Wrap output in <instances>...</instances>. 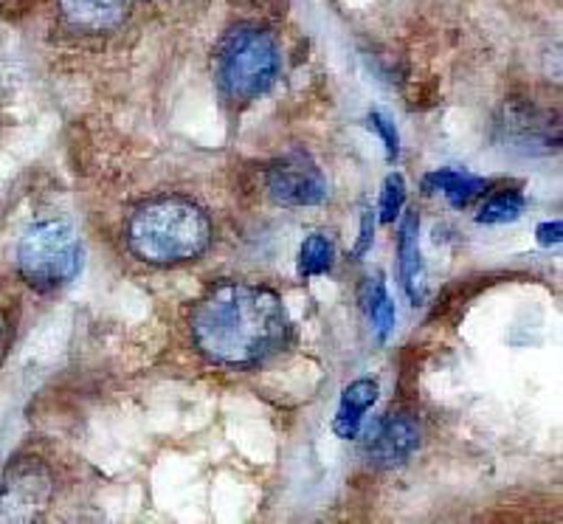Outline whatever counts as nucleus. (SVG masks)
<instances>
[{
  "mask_svg": "<svg viewBox=\"0 0 563 524\" xmlns=\"http://www.w3.org/2000/svg\"><path fill=\"white\" fill-rule=\"evenodd\" d=\"M189 330L206 361L243 370L285 347L290 319L276 291L254 282H220L200 296Z\"/></svg>",
  "mask_w": 563,
  "mask_h": 524,
  "instance_id": "f257e3e1",
  "label": "nucleus"
},
{
  "mask_svg": "<svg viewBox=\"0 0 563 524\" xmlns=\"http://www.w3.org/2000/svg\"><path fill=\"white\" fill-rule=\"evenodd\" d=\"M211 231L203 206L180 195H164L135 206L128 220V249L150 265H180L209 249Z\"/></svg>",
  "mask_w": 563,
  "mask_h": 524,
  "instance_id": "f03ea898",
  "label": "nucleus"
},
{
  "mask_svg": "<svg viewBox=\"0 0 563 524\" xmlns=\"http://www.w3.org/2000/svg\"><path fill=\"white\" fill-rule=\"evenodd\" d=\"M282 57L274 34L260 26H238L223 34L214 48L211 70L229 105H251L265 97L279 77Z\"/></svg>",
  "mask_w": 563,
  "mask_h": 524,
  "instance_id": "7ed1b4c3",
  "label": "nucleus"
},
{
  "mask_svg": "<svg viewBox=\"0 0 563 524\" xmlns=\"http://www.w3.org/2000/svg\"><path fill=\"white\" fill-rule=\"evenodd\" d=\"M18 271L29 288L48 294L82 271V243L77 231L59 220L32 226L18 243Z\"/></svg>",
  "mask_w": 563,
  "mask_h": 524,
  "instance_id": "20e7f679",
  "label": "nucleus"
},
{
  "mask_svg": "<svg viewBox=\"0 0 563 524\" xmlns=\"http://www.w3.org/2000/svg\"><path fill=\"white\" fill-rule=\"evenodd\" d=\"M54 499V473L37 455H14L0 477V518L37 522Z\"/></svg>",
  "mask_w": 563,
  "mask_h": 524,
  "instance_id": "39448f33",
  "label": "nucleus"
},
{
  "mask_svg": "<svg viewBox=\"0 0 563 524\" xmlns=\"http://www.w3.org/2000/svg\"><path fill=\"white\" fill-rule=\"evenodd\" d=\"M265 186L274 204L279 206H319L327 200V181L313 159L305 150L282 155L265 173Z\"/></svg>",
  "mask_w": 563,
  "mask_h": 524,
  "instance_id": "423d86ee",
  "label": "nucleus"
},
{
  "mask_svg": "<svg viewBox=\"0 0 563 524\" xmlns=\"http://www.w3.org/2000/svg\"><path fill=\"white\" fill-rule=\"evenodd\" d=\"M420 446V423L409 412H391L366 428L364 451L372 466L395 468L411 460Z\"/></svg>",
  "mask_w": 563,
  "mask_h": 524,
  "instance_id": "0eeeda50",
  "label": "nucleus"
},
{
  "mask_svg": "<svg viewBox=\"0 0 563 524\" xmlns=\"http://www.w3.org/2000/svg\"><path fill=\"white\" fill-rule=\"evenodd\" d=\"M130 14V0H59V20L74 34H108Z\"/></svg>",
  "mask_w": 563,
  "mask_h": 524,
  "instance_id": "6e6552de",
  "label": "nucleus"
},
{
  "mask_svg": "<svg viewBox=\"0 0 563 524\" xmlns=\"http://www.w3.org/2000/svg\"><path fill=\"white\" fill-rule=\"evenodd\" d=\"M397 265H400V285L411 305H422L429 296V282H426V262L420 254V218L409 211L400 220V234H397Z\"/></svg>",
  "mask_w": 563,
  "mask_h": 524,
  "instance_id": "1a4fd4ad",
  "label": "nucleus"
},
{
  "mask_svg": "<svg viewBox=\"0 0 563 524\" xmlns=\"http://www.w3.org/2000/svg\"><path fill=\"white\" fill-rule=\"evenodd\" d=\"M378 392L380 386L375 378H358V381H352V384L344 386L339 410H335L333 417L335 437H341V440L358 437L366 412H369L372 406H375V401H378Z\"/></svg>",
  "mask_w": 563,
  "mask_h": 524,
  "instance_id": "9d476101",
  "label": "nucleus"
},
{
  "mask_svg": "<svg viewBox=\"0 0 563 524\" xmlns=\"http://www.w3.org/2000/svg\"><path fill=\"white\" fill-rule=\"evenodd\" d=\"M422 193H442L454 209H465V206H471V200L487 193V181L479 178V175L465 173V170L445 166V170H434V173L422 178Z\"/></svg>",
  "mask_w": 563,
  "mask_h": 524,
  "instance_id": "9b49d317",
  "label": "nucleus"
},
{
  "mask_svg": "<svg viewBox=\"0 0 563 524\" xmlns=\"http://www.w3.org/2000/svg\"><path fill=\"white\" fill-rule=\"evenodd\" d=\"M361 307H364L366 319H369L372 330L378 336L380 341L389 339V332L395 330V302H391L389 291H386V280L384 274L366 276L364 285H361Z\"/></svg>",
  "mask_w": 563,
  "mask_h": 524,
  "instance_id": "f8f14e48",
  "label": "nucleus"
},
{
  "mask_svg": "<svg viewBox=\"0 0 563 524\" xmlns=\"http://www.w3.org/2000/svg\"><path fill=\"white\" fill-rule=\"evenodd\" d=\"M335 262V243L333 237L324 234V231H313L301 240L299 245V260H296V274L301 280H310V276H324L327 271H333Z\"/></svg>",
  "mask_w": 563,
  "mask_h": 524,
  "instance_id": "ddd939ff",
  "label": "nucleus"
},
{
  "mask_svg": "<svg viewBox=\"0 0 563 524\" xmlns=\"http://www.w3.org/2000/svg\"><path fill=\"white\" fill-rule=\"evenodd\" d=\"M527 198L519 189H501V193H493L490 198L482 204L479 215H476V223L479 226H505L516 223V220L525 215Z\"/></svg>",
  "mask_w": 563,
  "mask_h": 524,
  "instance_id": "4468645a",
  "label": "nucleus"
},
{
  "mask_svg": "<svg viewBox=\"0 0 563 524\" xmlns=\"http://www.w3.org/2000/svg\"><path fill=\"white\" fill-rule=\"evenodd\" d=\"M406 206V178L400 173H389L384 181V189H380V223H395L400 218V211Z\"/></svg>",
  "mask_w": 563,
  "mask_h": 524,
  "instance_id": "2eb2a0df",
  "label": "nucleus"
},
{
  "mask_svg": "<svg viewBox=\"0 0 563 524\" xmlns=\"http://www.w3.org/2000/svg\"><path fill=\"white\" fill-rule=\"evenodd\" d=\"M366 122H369V128L380 135V141H384V148H386V159L395 164V161L400 159V133H397L395 122H391L389 116L378 113V110H375V113H369V119H366Z\"/></svg>",
  "mask_w": 563,
  "mask_h": 524,
  "instance_id": "dca6fc26",
  "label": "nucleus"
},
{
  "mask_svg": "<svg viewBox=\"0 0 563 524\" xmlns=\"http://www.w3.org/2000/svg\"><path fill=\"white\" fill-rule=\"evenodd\" d=\"M372 240H375V211L364 209V218H361V237L358 243H355V249H352V254L361 260V256L372 249Z\"/></svg>",
  "mask_w": 563,
  "mask_h": 524,
  "instance_id": "f3484780",
  "label": "nucleus"
},
{
  "mask_svg": "<svg viewBox=\"0 0 563 524\" xmlns=\"http://www.w3.org/2000/svg\"><path fill=\"white\" fill-rule=\"evenodd\" d=\"M536 240H538V245H544V249L561 245V240H563V223H561V220H547V223H538Z\"/></svg>",
  "mask_w": 563,
  "mask_h": 524,
  "instance_id": "a211bd4d",
  "label": "nucleus"
},
{
  "mask_svg": "<svg viewBox=\"0 0 563 524\" xmlns=\"http://www.w3.org/2000/svg\"><path fill=\"white\" fill-rule=\"evenodd\" d=\"M12 341H14V325L9 319V314L0 307V367L7 361L9 350H12Z\"/></svg>",
  "mask_w": 563,
  "mask_h": 524,
  "instance_id": "6ab92c4d",
  "label": "nucleus"
}]
</instances>
